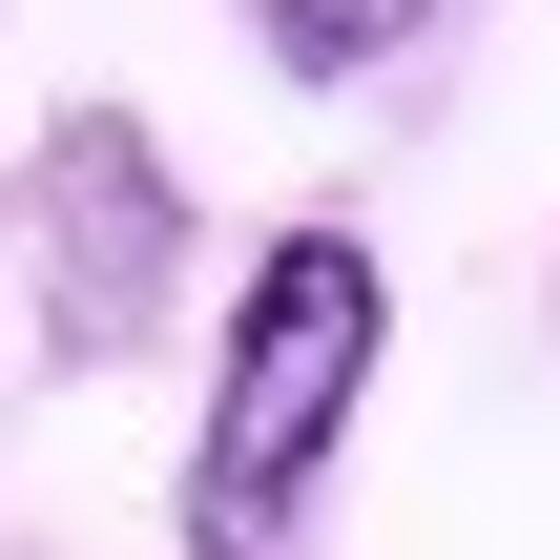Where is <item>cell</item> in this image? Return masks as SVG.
<instances>
[{"label":"cell","instance_id":"6da1fadb","mask_svg":"<svg viewBox=\"0 0 560 560\" xmlns=\"http://www.w3.org/2000/svg\"><path fill=\"white\" fill-rule=\"evenodd\" d=\"M395 353V270L374 229H270L229 332H208V416H187V560H291L332 457H353V395Z\"/></svg>","mask_w":560,"mask_h":560},{"label":"cell","instance_id":"7a4b0ae2","mask_svg":"<svg viewBox=\"0 0 560 560\" xmlns=\"http://www.w3.org/2000/svg\"><path fill=\"white\" fill-rule=\"evenodd\" d=\"M0 249H21V291H42V353H62V374H125V353L166 332V291H187V187H166V145H145L125 104H83V125L21 145Z\"/></svg>","mask_w":560,"mask_h":560},{"label":"cell","instance_id":"3957f363","mask_svg":"<svg viewBox=\"0 0 560 560\" xmlns=\"http://www.w3.org/2000/svg\"><path fill=\"white\" fill-rule=\"evenodd\" d=\"M229 21H249L270 83H374V62H416L457 0H229Z\"/></svg>","mask_w":560,"mask_h":560}]
</instances>
